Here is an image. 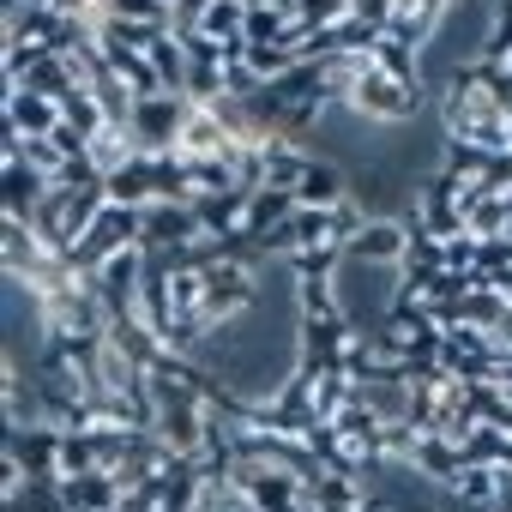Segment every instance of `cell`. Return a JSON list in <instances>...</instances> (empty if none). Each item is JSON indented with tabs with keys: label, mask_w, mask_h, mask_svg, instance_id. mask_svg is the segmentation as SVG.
Returning <instances> with one entry per match:
<instances>
[{
	"label": "cell",
	"mask_w": 512,
	"mask_h": 512,
	"mask_svg": "<svg viewBox=\"0 0 512 512\" xmlns=\"http://www.w3.org/2000/svg\"><path fill=\"white\" fill-rule=\"evenodd\" d=\"M145 241V211H133V205H103L97 211V223L73 241V253H67V266L79 272V278H91L97 266H109L115 253H127V247H139Z\"/></svg>",
	"instance_id": "1"
},
{
	"label": "cell",
	"mask_w": 512,
	"mask_h": 512,
	"mask_svg": "<svg viewBox=\"0 0 512 512\" xmlns=\"http://www.w3.org/2000/svg\"><path fill=\"white\" fill-rule=\"evenodd\" d=\"M187 115H193V103H187L181 91H157V97H139V103H133L127 133H133V145H139L145 157H169V151L181 145Z\"/></svg>",
	"instance_id": "2"
},
{
	"label": "cell",
	"mask_w": 512,
	"mask_h": 512,
	"mask_svg": "<svg viewBox=\"0 0 512 512\" xmlns=\"http://www.w3.org/2000/svg\"><path fill=\"white\" fill-rule=\"evenodd\" d=\"M410 217H368L350 247H344V260L350 266H404V253H410Z\"/></svg>",
	"instance_id": "3"
},
{
	"label": "cell",
	"mask_w": 512,
	"mask_h": 512,
	"mask_svg": "<svg viewBox=\"0 0 512 512\" xmlns=\"http://www.w3.org/2000/svg\"><path fill=\"white\" fill-rule=\"evenodd\" d=\"M193 241H205V223H199L193 199H157V205H145V247L181 253Z\"/></svg>",
	"instance_id": "4"
},
{
	"label": "cell",
	"mask_w": 512,
	"mask_h": 512,
	"mask_svg": "<svg viewBox=\"0 0 512 512\" xmlns=\"http://www.w3.org/2000/svg\"><path fill=\"white\" fill-rule=\"evenodd\" d=\"M49 175L43 169H31L25 157H0V205H7V217H19V223H31L37 217V205L49 199Z\"/></svg>",
	"instance_id": "5"
},
{
	"label": "cell",
	"mask_w": 512,
	"mask_h": 512,
	"mask_svg": "<svg viewBox=\"0 0 512 512\" xmlns=\"http://www.w3.org/2000/svg\"><path fill=\"white\" fill-rule=\"evenodd\" d=\"M61 127V103L55 97H37L25 85H7V133L19 139H49Z\"/></svg>",
	"instance_id": "6"
},
{
	"label": "cell",
	"mask_w": 512,
	"mask_h": 512,
	"mask_svg": "<svg viewBox=\"0 0 512 512\" xmlns=\"http://www.w3.org/2000/svg\"><path fill=\"white\" fill-rule=\"evenodd\" d=\"M235 145H241V139L223 127V115L193 103V115H187V127H181V145H175V151H181L187 163H205V157H229Z\"/></svg>",
	"instance_id": "7"
},
{
	"label": "cell",
	"mask_w": 512,
	"mask_h": 512,
	"mask_svg": "<svg viewBox=\"0 0 512 512\" xmlns=\"http://www.w3.org/2000/svg\"><path fill=\"white\" fill-rule=\"evenodd\" d=\"M344 199H350V169L332 163V157H314L308 175H302V187H296V205H308V211H332V205H344Z\"/></svg>",
	"instance_id": "8"
},
{
	"label": "cell",
	"mask_w": 512,
	"mask_h": 512,
	"mask_svg": "<svg viewBox=\"0 0 512 512\" xmlns=\"http://www.w3.org/2000/svg\"><path fill=\"white\" fill-rule=\"evenodd\" d=\"M464 464H470V458H464V446H458L452 434H422L416 452H410V470L428 476L434 488H452V476H458Z\"/></svg>",
	"instance_id": "9"
},
{
	"label": "cell",
	"mask_w": 512,
	"mask_h": 512,
	"mask_svg": "<svg viewBox=\"0 0 512 512\" xmlns=\"http://www.w3.org/2000/svg\"><path fill=\"white\" fill-rule=\"evenodd\" d=\"M61 506L67 512H115L121 488L109 470H85V476H61Z\"/></svg>",
	"instance_id": "10"
},
{
	"label": "cell",
	"mask_w": 512,
	"mask_h": 512,
	"mask_svg": "<svg viewBox=\"0 0 512 512\" xmlns=\"http://www.w3.org/2000/svg\"><path fill=\"white\" fill-rule=\"evenodd\" d=\"M109 199H115V205H133V211L157 205V157L139 151L127 169H115V175H109Z\"/></svg>",
	"instance_id": "11"
},
{
	"label": "cell",
	"mask_w": 512,
	"mask_h": 512,
	"mask_svg": "<svg viewBox=\"0 0 512 512\" xmlns=\"http://www.w3.org/2000/svg\"><path fill=\"white\" fill-rule=\"evenodd\" d=\"M85 157H91V169L109 181L115 169H127V163L139 157V145H133V133H127V127H103V133L85 145Z\"/></svg>",
	"instance_id": "12"
},
{
	"label": "cell",
	"mask_w": 512,
	"mask_h": 512,
	"mask_svg": "<svg viewBox=\"0 0 512 512\" xmlns=\"http://www.w3.org/2000/svg\"><path fill=\"white\" fill-rule=\"evenodd\" d=\"M199 37H211V43H223V49H241V43H247V0H211Z\"/></svg>",
	"instance_id": "13"
},
{
	"label": "cell",
	"mask_w": 512,
	"mask_h": 512,
	"mask_svg": "<svg viewBox=\"0 0 512 512\" xmlns=\"http://www.w3.org/2000/svg\"><path fill=\"white\" fill-rule=\"evenodd\" d=\"M302 205H296V193H278V187H260L247 199V235H266V229H278L284 217H296Z\"/></svg>",
	"instance_id": "14"
},
{
	"label": "cell",
	"mask_w": 512,
	"mask_h": 512,
	"mask_svg": "<svg viewBox=\"0 0 512 512\" xmlns=\"http://www.w3.org/2000/svg\"><path fill=\"white\" fill-rule=\"evenodd\" d=\"M368 55H374V67H380V73H392V79H410V85H422V55H416L410 43H398V37H386V31H380Z\"/></svg>",
	"instance_id": "15"
},
{
	"label": "cell",
	"mask_w": 512,
	"mask_h": 512,
	"mask_svg": "<svg viewBox=\"0 0 512 512\" xmlns=\"http://www.w3.org/2000/svg\"><path fill=\"white\" fill-rule=\"evenodd\" d=\"M61 127H73V133H85V139H97L103 127H115L109 115H103V103L91 97V91H73L67 103H61Z\"/></svg>",
	"instance_id": "16"
},
{
	"label": "cell",
	"mask_w": 512,
	"mask_h": 512,
	"mask_svg": "<svg viewBox=\"0 0 512 512\" xmlns=\"http://www.w3.org/2000/svg\"><path fill=\"white\" fill-rule=\"evenodd\" d=\"M296 19H302L308 31H332V25H344V19H350V0H302Z\"/></svg>",
	"instance_id": "17"
},
{
	"label": "cell",
	"mask_w": 512,
	"mask_h": 512,
	"mask_svg": "<svg viewBox=\"0 0 512 512\" xmlns=\"http://www.w3.org/2000/svg\"><path fill=\"white\" fill-rule=\"evenodd\" d=\"M205 13H211V0H175V7H169V31L175 37H199Z\"/></svg>",
	"instance_id": "18"
},
{
	"label": "cell",
	"mask_w": 512,
	"mask_h": 512,
	"mask_svg": "<svg viewBox=\"0 0 512 512\" xmlns=\"http://www.w3.org/2000/svg\"><path fill=\"white\" fill-rule=\"evenodd\" d=\"M109 19H139V25H169L163 0H109Z\"/></svg>",
	"instance_id": "19"
},
{
	"label": "cell",
	"mask_w": 512,
	"mask_h": 512,
	"mask_svg": "<svg viewBox=\"0 0 512 512\" xmlns=\"http://www.w3.org/2000/svg\"><path fill=\"white\" fill-rule=\"evenodd\" d=\"M488 512H512V470L500 464V476H494V500H488Z\"/></svg>",
	"instance_id": "20"
},
{
	"label": "cell",
	"mask_w": 512,
	"mask_h": 512,
	"mask_svg": "<svg viewBox=\"0 0 512 512\" xmlns=\"http://www.w3.org/2000/svg\"><path fill=\"white\" fill-rule=\"evenodd\" d=\"M272 7H278V13H290V19H296V7H302V0H272Z\"/></svg>",
	"instance_id": "21"
},
{
	"label": "cell",
	"mask_w": 512,
	"mask_h": 512,
	"mask_svg": "<svg viewBox=\"0 0 512 512\" xmlns=\"http://www.w3.org/2000/svg\"><path fill=\"white\" fill-rule=\"evenodd\" d=\"M163 7H175V0H163Z\"/></svg>",
	"instance_id": "22"
},
{
	"label": "cell",
	"mask_w": 512,
	"mask_h": 512,
	"mask_svg": "<svg viewBox=\"0 0 512 512\" xmlns=\"http://www.w3.org/2000/svg\"><path fill=\"white\" fill-rule=\"evenodd\" d=\"M506 434H512V422H506Z\"/></svg>",
	"instance_id": "23"
}]
</instances>
